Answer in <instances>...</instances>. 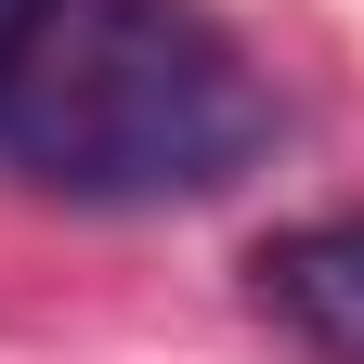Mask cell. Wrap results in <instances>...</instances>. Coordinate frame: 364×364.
<instances>
[{
  "mask_svg": "<svg viewBox=\"0 0 364 364\" xmlns=\"http://www.w3.org/2000/svg\"><path fill=\"white\" fill-rule=\"evenodd\" d=\"M0 14H14V0H0Z\"/></svg>",
  "mask_w": 364,
  "mask_h": 364,
  "instance_id": "3",
  "label": "cell"
},
{
  "mask_svg": "<svg viewBox=\"0 0 364 364\" xmlns=\"http://www.w3.org/2000/svg\"><path fill=\"white\" fill-rule=\"evenodd\" d=\"M273 156V78L208 0H14L0 182L91 221L208 208Z\"/></svg>",
  "mask_w": 364,
  "mask_h": 364,
  "instance_id": "1",
  "label": "cell"
},
{
  "mask_svg": "<svg viewBox=\"0 0 364 364\" xmlns=\"http://www.w3.org/2000/svg\"><path fill=\"white\" fill-rule=\"evenodd\" d=\"M247 312L312 364H364V208H312L247 247Z\"/></svg>",
  "mask_w": 364,
  "mask_h": 364,
  "instance_id": "2",
  "label": "cell"
}]
</instances>
